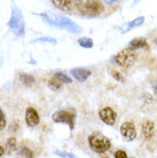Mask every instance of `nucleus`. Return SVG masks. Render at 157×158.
<instances>
[{
  "mask_svg": "<svg viewBox=\"0 0 157 158\" xmlns=\"http://www.w3.org/2000/svg\"><path fill=\"white\" fill-rule=\"evenodd\" d=\"M39 16H41L43 20L52 27H60V28L66 29V30H68L69 32H72V33H82L83 32V29L79 27L78 24H76L75 22H72L67 17H63V16L51 12L41 13V14H39Z\"/></svg>",
  "mask_w": 157,
  "mask_h": 158,
  "instance_id": "1",
  "label": "nucleus"
},
{
  "mask_svg": "<svg viewBox=\"0 0 157 158\" xmlns=\"http://www.w3.org/2000/svg\"><path fill=\"white\" fill-rule=\"evenodd\" d=\"M75 6L80 14L88 17L98 16L103 10V6L100 0H74Z\"/></svg>",
  "mask_w": 157,
  "mask_h": 158,
  "instance_id": "2",
  "label": "nucleus"
},
{
  "mask_svg": "<svg viewBox=\"0 0 157 158\" xmlns=\"http://www.w3.org/2000/svg\"><path fill=\"white\" fill-rule=\"evenodd\" d=\"M8 27L12 32L17 37H23L25 33V23H24L23 14L20 8L14 7L12 10L11 19L8 21Z\"/></svg>",
  "mask_w": 157,
  "mask_h": 158,
  "instance_id": "3",
  "label": "nucleus"
},
{
  "mask_svg": "<svg viewBox=\"0 0 157 158\" xmlns=\"http://www.w3.org/2000/svg\"><path fill=\"white\" fill-rule=\"evenodd\" d=\"M88 143L92 150L98 154H103L111 148V142L107 136L101 133H93L88 136Z\"/></svg>",
  "mask_w": 157,
  "mask_h": 158,
  "instance_id": "4",
  "label": "nucleus"
},
{
  "mask_svg": "<svg viewBox=\"0 0 157 158\" xmlns=\"http://www.w3.org/2000/svg\"><path fill=\"white\" fill-rule=\"evenodd\" d=\"M111 60L119 67L127 68L134 63L135 55H134V52L132 48H125V49L119 52L118 54H116V56H114Z\"/></svg>",
  "mask_w": 157,
  "mask_h": 158,
  "instance_id": "5",
  "label": "nucleus"
},
{
  "mask_svg": "<svg viewBox=\"0 0 157 158\" xmlns=\"http://www.w3.org/2000/svg\"><path fill=\"white\" fill-rule=\"evenodd\" d=\"M75 110H59L53 114L52 119L55 123L68 124L69 127H70V130H74V127H75Z\"/></svg>",
  "mask_w": 157,
  "mask_h": 158,
  "instance_id": "6",
  "label": "nucleus"
},
{
  "mask_svg": "<svg viewBox=\"0 0 157 158\" xmlns=\"http://www.w3.org/2000/svg\"><path fill=\"white\" fill-rule=\"evenodd\" d=\"M121 134L126 141H133L137 138V131L134 127L133 123L125 122L122 124L121 126Z\"/></svg>",
  "mask_w": 157,
  "mask_h": 158,
  "instance_id": "7",
  "label": "nucleus"
},
{
  "mask_svg": "<svg viewBox=\"0 0 157 158\" xmlns=\"http://www.w3.org/2000/svg\"><path fill=\"white\" fill-rule=\"evenodd\" d=\"M99 116H100L101 120H102L104 124H107V125L112 126L115 123H116V112L109 107H106V108H103V109H101L100 112H99Z\"/></svg>",
  "mask_w": 157,
  "mask_h": 158,
  "instance_id": "8",
  "label": "nucleus"
},
{
  "mask_svg": "<svg viewBox=\"0 0 157 158\" xmlns=\"http://www.w3.org/2000/svg\"><path fill=\"white\" fill-rule=\"evenodd\" d=\"M39 115L33 108H28L25 112V123L29 127H35L39 124Z\"/></svg>",
  "mask_w": 157,
  "mask_h": 158,
  "instance_id": "9",
  "label": "nucleus"
},
{
  "mask_svg": "<svg viewBox=\"0 0 157 158\" xmlns=\"http://www.w3.org/2000/svg\"><path fill=\"white\" fill-rule=\"evenodd\" d=\"M71 76L75 79H77L78 81H85L87 79L90 78L92 72L87 69H84V68H75L70 71Z\"/></svg>",
  "mask_w": 157,
  "mask_h": 158,
  "instance_id": "10",
  "label": "nucleus"
},
{
  "mask_svg": "<svg viewBox=\"0 0 157 158\" xmlns=\"http://www.w3.org/2000/svg\"><path fill=\"white\" fill-rule=\"evenodd\" d=\"M143 22H145V17H143V16H140V17L134 19L133 21H131V22H129V23H125L124 25H122L119 30H121V32H122V33H127V32L131 31L132 29L142 25V24H143Z\"/></svg>",
  "mask_w": 157,
  "mask_h": 158,
  "instance_id": "11",
  "label": "nucleus"
},
{
  "mask_svg": "<svg viewBox=\"0 0 157 158\" xmlns=\"http://www.w3.org/2000/svg\"><path fill=\"white\" fill-rule=\"evenodd\" d=\"M155 134V124L151 120H145L142 124V135L146 140H150Z\"/></svg>",
  "mask_w": 157,
  "mask_h": 158,
  "instance_id": "12",
  "label": "nucleus"
},
{
  "mask_svg": "<svg viewBox=\"0 0 157 158\" xmlns=\"http://www.w3.org/2000/svg\"><path fill=\"white\" fill-rule=\"evenodd\" d=\"M53 4L56 8H59L63 12H71V8L74 7V0H53Z\"/></svg>",
  "mask_w": 157,
  "mask_h": 158,
  "instance_id": "13",
  "label": "nucleus"
},
{
  "mask_svg": "<svg viewBox=\"0 0 157 158\" xmlns=\"http://www.w3.org/2000/svg\"><path fill=\"white\" fill-rule=\"evenodd\" d=\"M130 48L132 49H138V48H143L147 46V40L145 38H134L133 40H131Z\"/></svg>",
  "mask_w": 157,
  "mask_h": 158,
  "instance_id": "14",
  "label": "nucleus"
},
{
  "mask_svg": "<svg viewBox=\"0 0 157 158\" xmlns=\"http://www.w3.org/2000/svg\"><path fill=\"white\" fill-rule=\"evenodd\" d=\"M20 79H21V81H22L24 85H27V86H32V85L35 84V77L31 75H28V73H21Z\"/></svg>",
  "mask_w": 157,
  "mask_h": 158,
  "instance_id": "15",
  "label": "nucleus"
},
{
  "mask_svg": "<svg viewBox=\"0 0 157 158\" xmlns=\"http://www.w3.org/2000/svg\"><path fill=\"white\" fill-rule=\"evenodd\" d=\"M61 81H60L57 78H52L49 81H48V87L51 88L52 91H57V89H60L61 88Z\"/></svg>",
  "mask_w": 157,
  "mask_h": 158,
  "instance_id": "16",
  "label": "nucleus"
},
{
  "mask_svg": "<svg viewBox=\"0 0 157 158\" xmlns=\"http://www.w3.org/2000/svg\"><path fill=\"white\" fill-rule=\"evenodd\" d=\"M79 46H82L84 48H92L93 47V40L91 38H80L78 39Z\"/></svg>",
  "mask_w": 157,
  "mask_h": 158,
  "instance_id": "17",
  "label": "nucleus"
},
{
  "mask_svg": "<svg viewBox=\"0 0 157 158\" xmlns=\"http://www.w3.org/2000/svg\"><path fill=\"white\" fill-rule=\"evenodd\" d=\"M33 43H48L51 45H56V40L51 38V37H41V38H38V39H35Z\"/></svg>",
  "mask_w": 157,
  "mask_h": 158,
  "instance_id": "18",
  "label": "nucleus"
},
{
  "mask_svg": "<svg viewBox=\"0 0 157 158\" xmlns=\"http://www.w3.org/2000/svg\"><path fill=\"white\" fill-rule=\"evenodd\" d=\"M55 78H57L61 83H64V84H70L71 81H72L70 77H68L67 75H64V73H62V72L56 73V75H55Z\"/></svg>",
  "mask_w": 157,
  "mask_h": 158,
  "instance_id": "19",
  "label": "nucleus"
},
{
  "mask_svg": "<svg viewBox=\"0 0 157 158\" xmlns=\"http://www.w3.org/2000/svg\"><path fill=\"white\" fill-rule=\"evenodd\" d=\"M19 154H20L21 157H33V152L30 149H28L27 147H22L19 151Z\"/></svg>",
  "mask_w": 157,
  "mask_h": 158,
  "instance_id": "20",
  "label": "nucleus"
},
{
  "mask_svg": "<svg viewBox=\"0 0 157 158\" xmlns=\"http://www.w3.org/2000/svg\"><path fill=\"white\" fill-rule=\"evenodd\" d=\"M16 140L15 138H11L9 140L7 141V149L9 152H13L14 150H16Z\"/></svg>",
  "mask_w": 157,
  "mask_h": 158,
  "instance_id": "21",
  "label": "nucleus"
},
{
  "mask_svg": "<svg viewBox=\"0 0 157 158\" xmlns=\"http://www.w3.org/2000/svg\"><path fill=\"white\" fill-rule=\"evenodd\" d=\"M111 75H112V77H114L116 80H118V81H121V83H124L125 81V78L123 77L122 73H119L118 71H111Z\"/></svg>",
  "mask_w": 157,
  "mask_h": 158,
  "instance_id": "22",
  "label": "nucleus"
},
{
  "mask_svg": "<svg viewBox=\"0 0 157 158\" xmlns=\"http://www.w3.org/2000/svg\"><path fill=\"white\" fill-rule=\"evenodd\" d=\"M5 127H6V118H5L2 110L0 109V131H2Z\"/></svg>",
  "mask_w": 157,
  "mask_h": 158,
  "instance_id": "23",
  "label": "nucleus"
},
{
  "mask_svg": "<svg viewBox=\"0 0 157 158\" xmlns=\"http://www.w3.org/2000/svg\"><path fill=\"white\" fill-rule=\"evenodd\" d=\"M55 154L60 156V157H69V158H75L76 156L72 154H67V152H62V151H55Z\"/></svg>",
  "mask_w": 157,
  "mask_h": 158,
  "instance_id": "24",
  "label": "nucleus"
},
{
  "mask_svg": "<svg viewBox=\"0 0 157 158\" xmlns=\"http://www.w3.org/2000/svg\"><path fill=\"white\" fill-rule=\"evenodd\" d=\"M115 157L116 158H127V155H126L125 151L123 150H118L115 152Z\"/></svg>",
  "mask_w": 157,
  "mask_h": 158,
  "instance_id": "25",
  "label": "nucleus"
},
{
  "mask_svg": "<svg viewBox=\"0 0 157 158\" xmlns=\"http://www.w3.org/2000/svg\"><path fill=\"white\" fill-rule=\"evenodd\" d=\"M117 1L118 0H104V2L108 5H114V4H116Z\"/></svg>",
  "mask_w": 157,
  "mask_h": 158,
  "instance_id": "26",
  "label": "nucleus"
},
{
  "mask_svg": "<svg viewBox=\"0 0 157 158\" xmlns=\"http://www.w3.org/2000/svg\"><path fill=\"white\" fill-rule=\"evenodd\" d=\"M153 89H154V93H155V95L157 96V83H155L153 85Z\"/></svg>",
  "mask_w": 157,
  "mask_h": 158,
  "instance_id": "27",
  "label": "nucleus"
},
{
  "mask_svg": "<svg viewBox=\"0 0 157 158\" xmlns=\"http://www.w3.org/2000/svg\"><path fill=\"white\" fill-rule=\"evenodd\" d=\"M5 154V149L2 148V147H0V157H2Z\"/></svg>",
  "mask_w": 157,
  "mask_h": 158,
  "instance_id": "28",
  "label": "nucleus"
},
{
  "mask_svg": "<svg viewBox=\"0 0 157 158\" xmlns=\"http://www.w3.org/2000/svg\"><path fill=\"white\" fill-rule=\"evenodd\" d=\"M140 1H141V0H134L133 4H132V7H133V6H135V5H137L138 2H140Z\"/></svg>",
  "mask_w": 157,
  "mask_h": 158,
  "instance_id": "29",
  "label": "nucleus"
}]
</instances>
